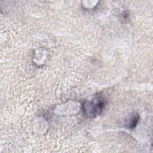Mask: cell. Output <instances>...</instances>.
<instances>
[{"label": "cell", "instance_id": "obj_2", "mask_svg": "<svg viewBox=\"0 0 153 153\" xmlns=\"http://www.w3.org/2000/svg\"><path fill=\"white\" fill-rule=\"evenodd\" d=\"M139 119V115L138 114H133L129 119L127 121L126 126L128 128H133L137 125Z\"/></svg>", "mask_w": 153, "mask_h": 153}, {"label": "cell", "instance_id": "obj_1", "mask_svg": "<svg viewBox=\"0 0 153 153\" xmlns=\"http://www.w3.org/2000/svg\"><path fill=\"white\" fill-rule=\"evenodd\" d=\"M103 105L104 103L100 100H96V102H86L84 105V111L87 115L94 117L100 113Z\"/></svg>", "mask_w": 153, "mask_h": 153}]
</instances>
